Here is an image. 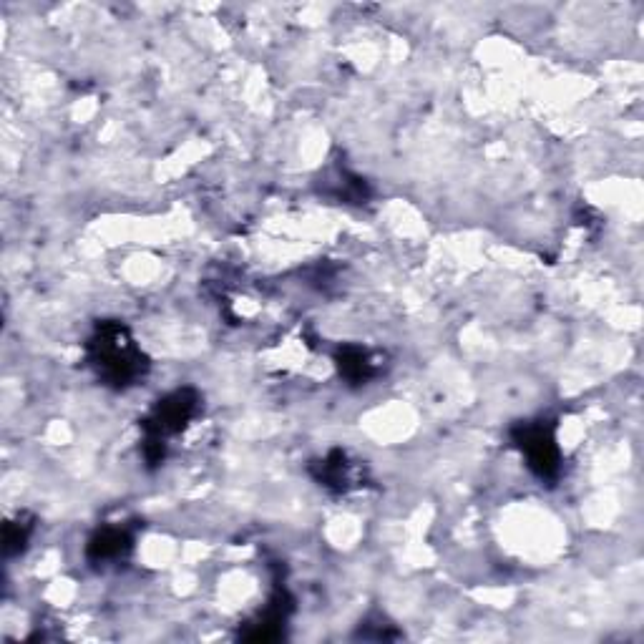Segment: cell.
<instances>
[{"label":"cell","mask_w":644,"mask_h":644,"mask_svg":"<svg viewBox=\"0 0 644 644\" xmlns=\"http://www.w3.org/2000/svg\"><path fill=\"white\" fill-rule=\"evenodd\" d=\"M91 360L99 368L104 378L111 383L126 385L144 373L146 363L141 358V350L131 340L129 330L124 325H101L99 333L91 340Z\"/></svg>","instance_id":"6da1fadb"},{"label":"cell","mask_w":644,"mask_h":644,"mask_svg":"<svg viewBox=\"0 0 644 644\" xmlns=\"http://www.w3.org/2000/svg\"><path fill=\"white\" fill-rule=\"evenodd\" d=\"M194 413H197V395H194L192 390H177V393L161 400L159 406H156V411L151 413L149 426H146V431H149L146 453H149L151 448H156L159 458L164 456V441H161V438L169 436V433L182 431Z\"/></svg>","instance_id":"7a4b0ae2"},{"label":"cell","mask_w":644,"mask_h":644,"mask_svg":"<svg viewBox=\"0 0 644 644\" xmlns=\"http://www.w3.org/2000/svg\"><path fill=\"white\" fill-rule=\"evenodd\" d=\"M521 451L529 458V466L544 476H554L559 471V448H556L554 431L544 423H534V426L521 428L519 436Z\"/></svg>","instance_id":"3957f363"},{"label":"cell","mask_w":644,"mask_h":644,"mask_svg":"<svg viewBox=\"0 0 644 644\" xmlns=\"http://www.w3.org/2000/svg\"><path fill=\"white\" fill-rule=\"evenodd\" d=\"M126 546H129V539H126L124 531L106 529V531H101L94 541H91L89 554L94 556L96 561L119 559V556L126 551Z\"/></svg>","instance_id":"277c9868"},{"label":"cell","mask_w":644,"mask_h":644,"mask_svg":"<svg viewBox=\"0 0 644 644\" xmlns=\"http://www.w3.org/2000/svg\"><path fill=\"white\" fill-rule=\"evenodd\" d=\"M320 481L325 486H338V489H345L350 481V463L345 461V456L340 451H335L328 461L322 463Z\"/></svg>","instance_id":"5b68a950"},{"label":"cell","mask_w":644,"mask_h":644,"mask_svg":"<svg viewBox=\"0 0 644 644\" xmlns=\"http://www.w3.org/2000/svg\"><path fill=\"white\" fill-rule=\"evenodd\" d=\"M340 370H343L348 378L353 380H363L370 375V363H368V355L363 353V350L358 348H348L343 350V355H340Z\"/></svg>","instance_id":"8992f818"}]
</instances>
